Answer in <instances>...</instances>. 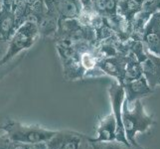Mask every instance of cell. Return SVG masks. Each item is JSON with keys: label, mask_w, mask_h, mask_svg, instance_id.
Here are the masks:
<instances>
[{"label": "cell", "mask_w": 160, "mask_h": 149, "mask_svg": "<svg viewBox=\"0 0 160 149\" xmlns=\"http://www.w3.org/2000/svg\"><path fill=\"white\" fill-rule=\"evenodd\" d=\"M122 86L124 87L125 98L128 101H134L142 97H146L153 92V89L149 87L146 79L143 76L137 80L126 82Z\"/></svg>", "instance_id": "9c48e42d"}, {"label": "cell", "mask_w": 160, "mask_h": 149, "mask_svg": "<svg viewBox=\"0 0 160 149\" xmlns=\"http://www.w3.org/2000/svg\"><path fill=\"white\" fill-rule=\"evenodd\" d=\"M115 129H117V122H115L114 115L109 114L104 117L98 128L97 138H89L91 142H108L115 140Z\"/></svg>", "instance_id": "30bf717a"}, {"label": "cell", "mask_w": 160, "mask_h": 149, "mask_svg": "<svg viewBox=\"0 0 160 149\" xmlns=\"http://www.w3.org/2000/svg\"><path fill=\"white\" fill-rule=\"evenodd\" d=\"M143 77L151 89L160 86V57L146 51L145 57L140 62Z\"/></svg>", "instance_id": "8992f818"}, {"label": "cell", "mask_w": 160, "mask_h": 149, "mask_svg": "<svg viewBox=\"0 0 160 149\" xmlns=\"http://www.w3.org/2000/svg\"><path fill=\"white\" fill-rule=\"evenodd\" d=\"M110 99H112V104L113 108V115L117 122V129H115V140L122 143L125 146L130 147L131 144L126 138L124 127L122 124V119H121V109H122V103L125 97L124 87L122 85L113 84L109 89Z\"/></svg>", "instance_id": "277c9868"}, {"label": "cell", "mask_w": 160, "mask_h": 149, "mask_svg": "<svg viewBox=\"0 0 160 149\" xmlns=\"http://www.w3.org/2000/svg\"><path fill=\"white\" fill-rule=\"evenodd\" d=\"M15 30V19L12 11L2 6L0 8V39L9 41Z\"/></svg>", "instance_id": "8fae6325"}, {"label": "cell", "mask_w": 160, "mask_h": 149, "mask_svg": "<svg viewBox=\"0 0 160 149\" xmlns=\"http://www.w3.org/2000/svg\"><path fill=\"white\" fill-rule=\"evenodd\" d=\"M82 136L77 132H57L46 144L48 149H78Z\"/></svg>", "instance_id": "ba28073f"}, {"label": "cell", "mask_w": 160, "mask_h": 149, "mask_svg": "<svg viewBox=\"0 0 160 149\" xmlns=\"http://www.w3.org/2000/svg\"><path fill=\"white\" fill-rule=\"evenodd\" d=\"M80 2L82 4V7L86 10H93L92 8V0H80Z\"/></svg>", "instance_id": "9a60e30c"}, {"label": "cell", "mask_w": 160, "mask_h": 149, "mask_svg": "<svg viewBox=\"0 0 160 149\" xmlns=\"http://www.w3.org/2000/svg\"><path fill=\"white\" fill-rule=\"evenodd\" d=\"M141 40L148 52L160 57V19L155 14L146 23Z\"/></svg>", "instance_id": "5b68a950"}, {"label": "cell", "mask_w": 160, "mask_h": 149, "mask_svg": "<svg viewBox=\"0 0 160 149\" xmlns=\"http://www.w3.org/2000/svg\"><path fill=\"white\" fill-rule=\"evenodd\" d=\"M93 148L95 149H126L128 146H125L122 143L118 141H108V142H92Z\"/></svg>", "instance_id": "4fadbf2b"}, {"label": "cell", "mask_w": 160, "mask_h": 149, "mask_svg": "<svg viewBox=\"0 0 160 149\" xmlns=\"http://www.w3.org/2000/svg\"><path fill=\"white\" fill-rule=\"evenodd\" d=\"M121 119L125 135L131 146L139 147L134 136L136 132H144L152 124V117L144 112L140 98L128 101L124 98L121 109Z\"/></svg>", "instance_id": "6da1fadb"}, {"label": "cell", "mask_w": 160, "mask_h": 149, "mask_svg": "<svg viewBox=\"0 0 160 149\" xmlns=\"http://www.w3.org/2000/svg\"><path fill=\"white\" fill-rule=\"evenodd\" d=\"M126 149H141L140 147H134V146H130V147H128Z\"/></svg>", "instance_id": "2e32d148"}, {"label": "cell", "mask_w": 160, "mask_h": 149, "mask_svg": "<svg viewBox=\"0 0 160 149\" xmlns=\"http://www.w3.org/2000/svg\"><path fill=\"white\" fill-rule=\"evenodd\" d=\"M126 63H128V55L126 56L102 58L98 62V66L102 70L104 74L117 78L119 81L120 85H122Z\"/></svg>", "instance_id": "52a82bcc"}, {"label": "cell", "mask_w": 160, "mask_h": 149, "mask_svg": "<svg viewBox=\"0 0 160 149\" xmlns=\"http://www.w3.org/2000/svg\"><path fill=\"white\" fill-rule=\"evenodd\" d=\"M38 35H39L38 24L34 22L25 21L16 29L14 34L11 37L8 50L2 59L0 60V65L6 64L23 50L30 48L36 41Z\"/></svg>", "instance_id": "3957f363"}, {"label": "cell", "mask_w": 160, "mask_h": 149, "mask_svg": "<svg viewBox=\"0 0 160 149\" xmlns=\"http://www.w3.org/2000/svg\"><path fill=\"white\" fill-rule=\"evenodd\" d=\"M57 13L62 18H78L82 10L80 0H54Z\"/></svg>", "instance_id": "7c38bea8"}, {"label": "cell", "mask_w": 160, "mask_h": 149, "mask_svg": "<svg viewBox=\"0 0 160 149\" xmlns=\"http://www.w3.org/2000/svg\"><path fill=\"white\" fill-rule=\"evenodd\" d=\"M0 149H4V148L3 147H0Z\"/></svg>", "instance_id": "ac0fdd59"}, {"label": "cell", "mask_w": 160, "mask_h": 149, "mask_svg": "<svg viewBox=\"0 0 160 149\" xmlns=\"http://www.w3.org/2000/svg\"><path fill=\"white\" fill-rule=\"evenodd\" d=\"M154 14H155V15L157 16V17L160 19V10H159V11H157V12H156V13H154Z\"/></svg>", "instance_id": "e0dca14e"}, {"label": "cell", "mask_w": 160, "mask_h": 149, "mask_svg": "<svg viewBox=\"0 0 160 149\" xmlns=\"http://www.w3.org/2000/svg\"><path fill=\"white\" fill-rule=\"evenodd\" d=\"M6 132L10 141L22 144H37L47 142L57 133V131L47 130L38 126H26L14 121H7L1 126Z\"/></svg>", "instance_id": "7a4b0ae2"}, {"label": "cell", "mask_w": 160, "mask_h": 149, "mask_svg": "<svg viewBox=\"0 0 160 149\" xmlns=\"http://www.w3.org/2000/svg\"><path fill=\"white\" fill-rule=\"evenodd\" d=\"M78 149H95V148H93L92 142H91L88 137L82 135V138H81V141H80V144H79V148Z\"/></svg>", "instance_id": "5bb4252c"}]
</instances>
